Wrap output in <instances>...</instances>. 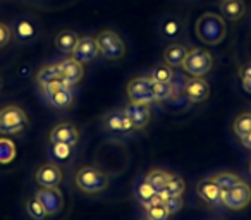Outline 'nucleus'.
Returning a JSON list of instances; mask_svg holds the SVG:
<instances>
[{"label": "nucleus", "instance_id": "1", "mask_svg": "<svg viewBox=\"0 0 251 220\" xmlns=\"http://www.w3.org/2000/svg\"><path fill=\"white\" fill-rule=\"evenodd\" d=\"M227 35L226 21L224 18L212 12H206L196 21V36L206 45H219L224 42Z\"/></svg>", "mask_w": 251, "mask_h": 220}, {"label": "nucleus", "instance_id": "2", "mask_svg": "<svg viewBox=\"0 0 251 220\" xmlns=\"http://www.w3.org/2000/svg\"><path fill=\"white\" fill-rule=\"evenodd\" d=\"M76 186L81 189L83 193L88 195H97L107 189L108 186V177L103 171L97 167H81L76 174Z\"/></svg>", "mask_w": 251, "mask_h": 220}, {"label": "nucleus", "instance_id": "3", "mask_svg": "<svg viewBox=\"0 0 251 220\" xmlns=\"http://www.w3.org/2000/svg\"><path fill=\"white\" fill-rule=\"evenodd\" d=\"M181 67L184 69V73L191 74L193 77H203L212 71L213 57L205 49H191L186 53Z\"/></svg>", "mask_w": 251, "mask_h": 220}, {"label": "nucleus", "instance_id": "4", "mask_svg": "<svg viewBox=\"0 0 251 220\" xmlns=\"http://www.w3.org/2000/svg\"><path fill=\"white\" fill-rule=\"evenodd\" d=\"M28 126V116L18 105H5L0 108V133L18 134Z\"/></svg>", "mask_w": 251, "mask_h": 220}, {"label": "nucleus", "instance_id": "5", "mask_svg": "<svg viewBox=\"0 0 251 220\" xmlns=\"http://www.w3.org/2000/svg\"><path fill=\"white\" fill-rule=\"evenodd\" d=\"M95 40H97L98 53H101L107 60H119L126 55V45L117 33L105 29V31L98 33Z\"/></svg>", "mask_w": 251, "mask_h": 220}, {"label": "nucleus", "instance_id": "6", "mask_svg": "<svg viewBox=\"0 0 251 220\" xmlns=\"http://www.w3.org/2000/svg\"><path fill=\"white\" fill-rule=\"evenodd\" d=\"M43 93H45L49 103L55 108H67L73 105L74 95L71 91V86H67L62 79H55L52 83L45 84L43 86Z\"/></svg>", "mask_w": 251, "mask_h": 220}, {"label": "nucleus", "instance_id": "7", "mask_svg": "<svg viewBox=\"0 0 251 220\" xmlns=\"http://www.w3.org/2000/svg\"><path fill=\"white\" fill-rule=\"evenodd\" d=\"M151 77L150 76H138L127 83L126 93L129 97V101L133 103H145L150 105L153 100V91H151Z\"/></svg>", "mask_w": 251, "mask_h": 220}, {"label": "nucleus", "instance_id": "8", "mask_svg": "<svg viewBox=\"0 0 251 220\" xmlns=\"http://www.w3.org/2000/svg\"><path fill=\"white\" fill-rule=\"evenodd\" d=\"M251 201V189L246 182H239L234 188L222 191L220 195V205H224L229 210H243Z\"/></svg>", "mask_w": 251, "mask_h": 220}, {"label": "nucleus", "instance_id": "9", "mask_svg": "<svg viewBox=\"0 0 251 220\" xmlns=\"http://www.w3.org/2000/svg\"><path fill=\"white\" fill-rule=\"evenodd\" d=\"M103 126L105 129L112 131V133H131L134 129L133 122L127 116H126L124 108H115V110H110L103 116Z\"/></svg>", "mask_w": 251, "mask_h": 220}, {"label": "nucleus", "instance_id": "10", "mask_svg": "<svg viewBox=\"0 0 251 220\" xmlns=\"http://www.w3.org/2000/svg\"><path fill=\"white\" fill-rule=\"evenodd\" d=\"M35 179L42 188H59L62 182V171L57 164L49 162L38 167L35 174Z\"/></svg>", "mask_w": 251, "mask_h": 220}, {"label": "nucleus", "instance_id": "11", "mask_svg": "<svg viewBox=\"0 0 251 220\" xmlns=\"http://www.w3.org/2000/svg\"><path fill=\"white\" fill-rule=\"evenodd\" d=\"M35 196L40 199V203L45 206L47 215H55V213H59L64 206L62 193H60L57 188H42L36 191Z\"/></svg>", "mask_w": 251, "mask_h": 220}, {"label": "nucleus", "instance_id": "12", "mask_svg": "<svg viewBox=\"0 0 251 220\" xmlns=\"http://www.w3.org/2000/svg\"><path fill=\"white\" fill-rule=\"evenodd\" d=\"M184 95L193 103H201L208 98L210 95V84L203 77H191L184 81Z\"/></svg>", "mask_w": 251, "mask_h": 220}, {"label": "nucleus", "instance_id": "13", "mask_svg": "<svg viewBox=\"0 0 251 220\" xmlns=\"http://www.w3.org/2000/svg\"><path fill=\"white\" fill-rule=\"evenodd\" d=\"M79 141V131L73 122H60L50 131V143H66L74 145Z\"/></svg>", "mask_w": 251, "mask_h": 220}, {"label": "nucleus", "instance_id": "14", "mask_svg": "<svg viewBox=\"0 0 251 220\" xmlns=\"http://www.w3.org/2000/svg\"><path fill=\"white\" fill-rule=\"evenodd\" d=\"M98 55V47L97 40L93 36H83L77 40V45L73 52V59H76L81 64H88L91 60H95Z\"/></svg>", "mask_w": 251, "mask_h": 220}, {"label": "nucleus", "instance_id": "15", "mask_svg": "<svg viewBox=\"0 0 251 220\" xmlns=\"http://www.w3.org/2000/svg\"><path fill=\"white\" fill-rule=\"evenodd\" d=\"M124 112H126V116L131 119L134 129H145L151 119L150 107L145 103H133V101H131V103L124 108Z\"/></svg>", "mask_w": 251, "mask_h": 220}, {"label": "nucleus", "instance_id": "16", "mask_svg": "<svg viewBox=\"0 0 251 220\" xmlns=\"http://www.w3.org/2000/svg\"><path fill=\"white\" fill-rule=\"evenodd\" d=\"M59 69H60V77L67 86H74L76 83H79L81 77H83L84 71H83V64L77 62L76 59H64L62 62H59Z\"/></svg>", "mask_w": 251, "mask_h": 220}, {"label": "nucleus", "instance_id": "17", "mask_svg": "<svg viewBox=\"0 0 251 220\" xmlns=\"http://www.w3.org/2000/svg\"><path fill=\"white\" fill-rule=\"evenodd\" d=\"M196 193H198L200 198L208 203V205H212V206L220 205V195H222V191H220V188L215 184V181H213L212 177L201 179V181L196 184Z\"/></svg>", "mask_w": 251, "mask_h": 220}, {"label": "nucleus", "instance_id": "18", "mask_svg": "<svg viewBox=\"0 0 251 220\" xmlns=\"http://www.w3.org/2000/svg\"><path fill=\"white\" fill-rule=\"evenodd\" d=\"M11 31H14V36L19 40V42H25V43L35 40L36 35H38V28H36V24L29 18L16 19Z\"/></svg>", "mask_w": 251, "mask_h": 220}, {"label": "nucleus", "instance_id": "19", "mask_svg": "<svg viewBox=\"0 0 251 220\" xmlns=\"http://www.w3.org/2000/svg\"><path fill=\"white\" fill-rule=\"evenodd\" d=\"M220 14L229 21H237L244 16L246 12V5L243 0H222L219 5Z\"/></svg>", "mask_w": 251, "mask_h": 220}, {"label": "nucleus", "instance_id": "20", "mask_svg": "<svg viewBox=\"0 0 251 220\" xmlns=\"http://www.w3.org/2000/svg\"><path fill=\"white\" fill-rule=\"evenodd\" d=\"M162 35L167 40H177L184 33V23L177 18V16H167L160 24Z\"/></svg>", "mask_w": 251, "mask_h": 220}, {"label": "nucleus", "instance_id": "21", "mask_svg": "<svg viewBox=\"0 0 251 220\" xmlns=\"http://www.w3.org/2000/svg\"><path fill=\"white\" fill-rule=\"evenodd\" d=\"M186 53H188V49H186L182 43H171V45L164 50V62L167 64L169 67H179L184 62Z\"/></svg>", "mask_w": 251, "mask_h": 220}, {"label": "nucleus", "instance_id": "22", "mask_svg": "<svg viewBox=\"0 0 251 220\" xmlns=\"http://www.w3.org/2000/svg\"><path fill=\"white\" fill-rule=\"evenodd\" d=\"M77 40H79V36L76 33L71 29H64L55 36V47L62 53H73L77 45Z\"/></svg>", "mask_w": 251, "mask_h": 220}, {"label": "nucleus", "instance_id": "23", "mask_svg": "<svg viewBox=\"0 0 251 220\" xmlns=\"http://www.w3.org/2000/svg\"><path fill=\"white\" fill-rule=\"evenodd\" d=\"M55 79H62V77H60L59 64H50V66L42 67V69L38 71V74H36V81H38V84L42 88Z\"/></svg>", "mask_w": 251, "mask_h": 220}, {"label": "nucleus", "instance_id": "24", "mask_svg": "<svg viewBox=\"0 0 251 220\" xmlns=\"http://www.w3.org/2000/svg\"><path fill=\"white\" fill-rule=\"evenodd\" d=\"M212 179L220 188V191H227V189L234 188V186H237L239 182H243L239 175L232 174V172H219V174H215Z\"/></svg>", "mask_w": 251, "mask_h": 220}, {"label": "nucleus", "instance_id": "25", "mask_svg": "<svg viewBox=\"0 0 251 220\" xmlns=\"http://www.w3.org/2000/svg\"><path fill=\"white\" fill-rule=\"evenodd\" d=\"M169 177H171V174H169V172L162 171V169H153V171H150L147 174L145 181L150 182V184L158 191V189H164L165 186H167Z\"/></svg>", "mask_w": 251, "mask_h": 220}, {"label": "nucleus", "instance_id": "26", "mask_svg": "<svg viewBox=\"0 0 251 220\" xmlns=\"http://www.w3.org/2000/svg\"><path fill=\"white\" fill-rule=\"evenodd\" d=\"M26 212H28V215L31 217L33 220H45L47 217V210L45 206L40 203V199L36 198V196H31V198H28V201H26Z\"/></svg>", "mask_w": 251, "mask_h": 220}, {"label": "nucleus", "instance_id": "27", "mask_svg": "<svg viewBox=\"0 0 251 220\" xmlns=\"http://www.w3.org/2000/svg\"><path fill=\"white\" fill-rule=\"evenodd\" d=\"M16 158V145L9 138H0V164H11Z\"/></svg>", "mask_w": 251, "mask_h": 220}, {"label": "nucleus", "instance_id": "28", "mask_svg": "<svg viewBox=\"0 0 251 220\" xmlns=\"http://www.w3.org/2000/svg\"><path fill=\"white\" fill-rule=\"evenodd\" d=\"M151 91H153V100L155 101L171 100L174 86H172L171 83H157V81H153V83H151Z\"/></svg>", "mask_w": 251, "mask_h": 220}, {"label": "nucleus", "instance_id": "29", "mask_svg": "<svg viewBox=\"0 0 251 220\" xmlns=\"http://www.w3.org/2000/svg\"><path fill=\"white\" fill-rule=\"evenodd\" d=\"M50 155H52L57 162H67L73 157V147L66 143H52Z\"/></svg>", "mask_w": 251, "mask_h": 220}, {"label": "nucleus", "instance_id": "30", "mask_svg": "<svg viewBox=\"0 0 251 220\" xmlns=\"http://www.w3.org/2000/svg\"><path fill=\"white\" fill-rule=\"evenodd\" d=\"M234 133L239 138L251 133V112H244L236 117V121H234Z\"/></svg>", "mask_w": 251, "mask_h": 220}, {"label": "nucleus", "instance_id": "31", "mask_svg": "<svg viewBox=\"0 0 251 220\" xmlns=\"http://www.w3.org/2000/svg\"><path fill=\"white\" fill-rule=\"evenodd\" d=\"M147 217L150 220H167L169 217H171V213H169L167 206L164 205V203H157V205H150L147 206Z\"/></svg>", "mask_w": 251, "mask_h": 220}, {"label": "nucleus", "instance_id": "32", "mask_svg": "<svg viewBox=\"0 0 251 220\" xmlns=\"http://www.w3.org/2000/svg\"><path fill=\"white\" fill-rule=\"evenodd\" d=\"M165 189H167V191L171 193L172 196H182V193H184V189H186L184 179L179 177V175L171 174V177H169V182H167V186H165Z\"/></svg>", "mask_w": 251, "mask_h": 220}, {"label": "nucleus", "instance_id": "33", "mask_svg": "<svg viewBox=\"0 0 251 220\" xmlns=\"http://www.w3.org/2000/svg\"><path fill=\"white\" fill-rule=\"evenodd\" d=\"M172 69L171 67L165 64V66H158V67H155L153 71H151V74H150V77L153 81H157V83H171V79H172Z\"/></svg>", "mask_w": 251, "mask_h": 220}, {"label": "nucleus", "instance_id": "34", "mask_svg": "<svg viewBox=\"0 0 251 220\" xmlns=\"http://www.w3.org/2000/svg\"><path fill=\"white\" fill-rule=\"evenodd\" d=\"M136 195H138V198H140V201L145 203V201H148V199H151L155 195H157V189H155L150 182L143 181V182H140V186H138Z\"/></svg>", "mask_w": 251, "mask_h": 220}, {"label": "nucleus", "instance_id": "35", "mask_svg": "<svg viewBox=\"0 0 251 220\" xmlns=\"http://www.w3.org/2000/svg\"><path fill=\"white\" fill-rule=\"evenodd\" d=\"M164 205L167 206L169 213L172 215V213H177L179 210L182 208V205H184V203H182V196H171V198H169Z\"/></svg>", "mask_w": 251, "mask_h": 220}, {"label": "nucleus", "instance_id": "36", "mask_svg": "<svg viewBox=\"0 0 251 220\" xmlns=\"http://www.w3.org/2000/svg\"><path fill=\"white\" fill-rule=\"evenodd\" d=\"M11 36H12L11 28L5 23H0V49H4L5 45H9Z\"/></svg>", "mask_w": 251, "mask_h": 220}, {"label": "nucleus", "instance_id": "37", "mask_svg": "<svg viewBox=\"0 0 251 220\" xmlns=\"http://www.w3.org/2000/svg\"><path fill=\"white\" fill-rule=\"evenodd\" d=\"M239 77H241V81L251 79V62H246L243 67H241V69H239Z\"/></svg>", "mask_w": 251, "mask_h": 220}, {"label": "nucleus", "instance_id": "38", "mask_svg": "<svg viewBox=\"0 0 251 220\" xmlns=\"http://www.w3.org/2000/svg\"><path fill=\"white\" fill-rule=\"evenodd\" d=\"M239 140H241V145H243L244 148L251 150V133H248V134H244V136H241Z\"/></svg>", "mask_w": 251, "mask_h": 220}, {"label": "nucleus", "instance_id": "39", "mask_svg": "<svg viewBox=\"0 0 251 220\" xmlns=\"http://www.w3.org/2000/svg\"><path fill=\"white\" fill-rule=\"evenodd\" d=\"M243 88H244V91H246V93L251 95V79L243 81Z\"/></svg>", "mask_w": 251, "mask_h": 220}, {"label": "nucleus", "instance_id": "40", "mask_svg": "<svg viewBox=\"0 0 251 220\" xmlns=\"http://www.w3.org/2000/svg\"><path fill=\"white\" fill-rule=\"evenodd\" d=\"M2 86H4V79H2V76H0V90H2Z\"/></svg>", "mask_w": 251, "mask_h": 220}, {"label": "nucleus", "instance_id": "41", "mask_svg": "<svg viewBox=\"0 0 251 220\" xmlns=\"http://www.w3.org/2000/svg\"><path fill=\"white\" fill-rule=\"evenodd\" d=\"M250 174H251V160H250Z\"/></svg>", "mask_w": 251, "mask_h": 220}, {"label": "nucleus", "instance_id": "42", "mask_svg": "<svg viewBox=\"0 0 251 220\" xmlns=\"http://www.w3.org/2000/svg\"><path fill=\"white\" fill-rule=\"evenodd\" d=\"M141 220H150V219H148V217H147V219H141Z\"/></svg>", "mask_w": 251, "mask_h": 220}]
</instances>
